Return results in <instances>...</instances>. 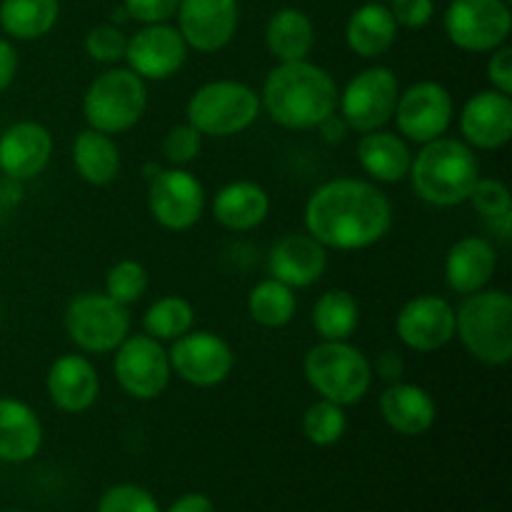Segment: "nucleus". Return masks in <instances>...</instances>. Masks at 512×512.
Listing matches in <instances>:
<instances>
[{
	"label": "nucleus",
	"mask_w": 512,
	"mask_h": 512,
	"mask_svg": "<svg viewBox=\"0 0 512 512\" xmlns=\"http://www.w3.org/2000/svg\"><path fill=\"white\" fill-rule=\"evenodd\" d=\"M178 30L188 48L218 53L238 30V0H180Z\"/></svg>",
	"instance_id": "17"
},
{
	"label": "nucleus",
	"mask_w": 512,
	"mask_h": 512,
	"mask_svg": "<svg viewBox=\"0 0 512 512\" xmlns=\"http://www.w3.org/2000/svg\"><path fill=\"white\" fill-rule=\"evenodd\" d=\"M408 178L413 180V190L420 200L435 208H455L468 203L478 183V155L465 140L443 135L420 145Z\"/></svg>",
	"instance_id": "3"
},
{
	"label": "nucleus",
	"mask_w": 512,
	"mask_h": 512,
	"mask_svg": "<svg viewBox=\"0 0 512 512\" xmlns=\"http://www.w3.org/2000/svg\"><path fill=\"white\" fill-rule=\"evenodd\" d=\"M443 28L455 48L465 53H493L508 43L510 5L505 0H450Z\"/></svg>",
	"instance_id": "10"
},
{
	"label": "nucleus",
	"mask_w": 512,
	"mask_h": 512,
	"mask_svg": "<svg viewBox=\"0 0 512 512\" xmlns=\"http://www.w3.org/2000/svg\"><path fill=\"white\" fill-rule=\"evenodd\" d=\"M50 403L70 415L85 413L100 395V375L85 355H60L45 375Z\"/></svg>",
	"instance_id": "21"
},
{
	"label": "nucleus",
	"mask_w": 512,
	"mask_h": 512,
	"mask_svg": "<svg viewBox=\"0 0 512 512\" xmlns=\"http://www.w3.org/2000/svg\"><path fill=\"white\" fill-rule=\"evenodd\" d=\"M148 108V85L130 68H108L88 85L83 95V118L88 128L105 135L128 133L143 120Z\"/></svg>",
	"instance_id": "6"
},
{
	"label": "nucleus",
	"mask_w": 512,
	"mask_h": 512,
	"mask_svg": "<svg viewBox=\"0 0 512 512\" xmlns=\"http://www.w3.org/2000/svg\"><path fill=\"white\" fill-rule=\"evenodd\" d=\"M358 163L375 183H400L410 175L413 150L403 135L380 128L358 140Z\"/></svg>",
	"instance_id": "25"
},
{
	"label": "nucleus",
	"mask_w": 512,
	"mask_h": 512,
	"mask_svg": "<svg viewBox=\"0 0 512 512\" xmlns=\"http://www.w3.org/2000/svg\"><path fill=\"white\" fill-rule=\"evenodd\" d=\"M265 45L278 63L305 60L315 45V28L308 13L298 8H280L270 15L265 28Z\"/></svg>",
	"instance_id": "29"
},
{
	"label": "nucleus",
	"mask_w": 512,
	"mask_h": 512,
	"mask_svg": "<svg viewBox=\"0 0 512 512\" xmlns=\"http://www.w3.org/2000/svg\"><path fill=\"white\" fill-rule=\"evenodd\" d=\"M180 0H123L125 15L143 25L168 23L178 13Z\"/></svg>",
	"instance_id": "40"
},
{
	"label": "nucleus",
	"mask_w": 512,
	"mask_h": 512,
	"mask_svg": "<svg viewBox=\"0 0 512 512\" xmlns=\"http://www.w3.org/2000/svg\"><path fill=\"white\" fill-rule=\"evenodd\" d=\"M148 208L155 223L173 233H183L200 223L205 213V188L190 170L165 168L150 175Z\"/></svg>",
	"instance_id": "13"
},
{
	"label": "nucleus",
	"mask_w": 512,
	"mask_h": 512,
	"mask_svg": "<svg viewBox=\"0 0 512 512\" xmlns=\"http://www.w3.org/2000/svg\"><path fill=\"white\" fill-rule=\"evenodd\" d=\"M98 512H160L158 500L140 485H115L105 490L98 503Z\"/></svg>",
	"instance_id": "39"
},
{
	"label": "nucleus",
	"mask_w": 512,
	"mask_h": 512,
	"mask_svg": "<svg viewBox=\"0 0 512 512\" xmlns=\"http://www.w3.org/2000/svg\"><path fill=\"white\" fill-rule=\"evenodd\" d=\"M318 133H320V138H323L328 145H340L345 138H348L350 128L345 125V120L340 118L338 110H335V113L328 115L323 123H318Z\"/></svg>",
	"instance_id": "45"
},
{
	"label": "nucleus",
	"mask_w": 512,
	"mask_h": 512,
	"mask_svg": "<svg viewBox=\"0 0 512 512\" xmlns=\"http://www.w3.org/2000/svg\"><path fill=\"white\" fill-rule=\"evenodd\" d=\"M85 53L90 60L103 65H115L125 58V48H128V35L113 23L95 25L85 35Z\"/></svg>",
	"instance_id": "37"
},
{
	"label": "nucleus",
	"mask_w": 512,
	"mask_h": 512,
	"mask_svg": "<svg viewBox=\"0 0 512 512\" xmlns=\"http://www.w3.org/2000/svg\"><path fill=\"white\" fill-rule=\"evenodd\" d=\"M360 325V305L343 288L325 290L313 305V328L320 340H350Z\"/></svg>",
	"instance_id": "31"
},
{
	"label": "nucleus",
	"mask_w": 512,
	"mask_h": 512,
	"mask_svg": "<svg viewBox=\"0 0 512 512\" xmlns=\"http://www.w3.org/2000/svg\"><path fill=\"white\" fill-rule=\"evenodd\" d=\"M495 270H498V253L490 240L478 235L460 238L445 255V283L458 295H473L488 288Z\"/></svg>",
	"instance_id": "23"
},
{
	"label": "nucleus",
	"mask_w": 512,
	"mask_h": 512,
	"mask_svg": "<svg viewBox=\"0 0 512 512\" xmlns=\"http://www.w3.org/2000/svg\"><path fill=\"white\" fill-rule=\"evenodd\" d=\"M488 80L493 90L498 93L512 95V48L510 45H500L490 53L488 60Z\"/></svg>",
	"instance_id": "42"
},
{
	"label": "nucleus",
	"mask_w": 512,
	"mask_h": 512,
	"mask_svg": "<svg viewBox=\"0 0 512 512\" xmlns=\"http://www.w3.org/2000/svg\"><path fill=\"white\" fill-rule=\"evenodd\" d=\"M10 512H20V510H10Z\"/></svg>",
	"instance_id": "47"
},
{
	"label": "nucleus",
	"mask_w": 512,
	"mask_h": 512,
	"mask_svg": "<svg viewBox=\"0 0 512 512\" xmlns=\"http://www.w3.org/2000/svg\"><path fill=\"white\" fill-rule=\"evenodd\" d=\"M170 368L193 388H215L225 383L235 368V353L225 338L210 330H190L173 340L168 350Z\"/></svg>",
	"instance_id": "14"
},
{
	"label": "nucleus",
	"mask_w": 512,
	"mask_h": 512,
	"mask_svg": "<svg viewBox=\"0 0 512 512\" xmlns=\"http://www.w3.org/2000/svg\"><path fill=\"white\" fill-rule=\"evenodd\" d=\"M195 325V308L183 295L158 298L143 315V330L160 343H173L190 333Z\"/></svg>",
	"instance_id": "33"
},
{
	"label": "nucleus",
	"mask_w": 512,
	"mask_h": 512,
	"mask_svg": "<svg viewBox=\"0 0 512 512\" xmlns=\"http://www.w3.org/2000/svg\"><path fill=\"white\" fill-rule=\"evenodd\" d=\"M203 150V135L190 123L173 125L163 138V155L173 168H185L193 163Z\"/></svg>",
	"instance_id": "38"
},
{
	"label": "nucleus",
	"mask_w": 512,
	"mask_h": 512,
	"mask_svg": "<svg viewBox=\"0 0 512 512\" xmlns=\"http://www.w3.org/2000/svg\"><path fill=\"white\" fill-rule=\"evenodd\" d=\"M168 512H215L213 500L203 493H188L175 500Z\"/></svg>",
	"instance_id": "46"
},
{
	"label": "nucleus",
	"mask_w": 512,
	"mask_h": 512,
	"mask_svg": "<svg viewBox=\"0 0 512 512\" xmlns=\"http://www.w3.org/2000/svg\"><path fill=\"white\" fill-rule=\"evenodd\" d=\"M270 213V195L253 180H233L213 198V218L233 233H248L265 223Z\"/></svg>",
	"instance_id": "24"
},
{
	"label": "nucleus",
	"mask_w": 512,
	"mask_h": 512,
	"mask_svg": "<svg viewBox=\"0 0 512 512\" xmlns=\"http://www.w3.org/2000/svg\"><path fill=\"white\" fill-rule=\"evenodd\" d=\"M295 310H298L295 290L275 278L260 280L248 295L250 318L263 328H285L295 318Z\"/></svg>",
	"instance_id": "32"
},
{
	"label": "nucleus",
	"mask_w": 512,
	"mask_h": 512,
	"mask_svg": "<svg viewBox=\"0 0 512 512\" xmlns=\"http://www.w3.org/2000/svg\"><path fill=\"white\" fill-rule=\"evenodd\" d=\"M395 333L415 353H435L455 338V308L440 295H418L400 308Z\"/></svg>",
	"instance_id": "16"
},
{
	"label": "nucleus",
	"mask_w": 512,
	"mask_h": 512,
	"mask_svg": "<svg viewBox=\"0 0 512 512\" xmlns=\"http://www.w3.org/2000/svg\"><path fill=\"white\" fill-rule=\"evenodd\" d=\"M373 365V373L378 375L380 380H385V383H398V380H403L405 375V358L398 353V350H383V353L375 358Z\"/></svg>",
	"instance_id": "43"
},
{
	"label": "nucleus",
	"mask_w": 512,
	"mask_h": 512,
	"mask_svg": "<svg viewBox=\"0 0 512 512\" xmlns=\"http://www.w3.org/2000/svg\"><path fill=\"white\" fill-rule=\"evenodd\" d=\"M303 220L328 250H365L388 235L393 205L373 180L333 178L313 190Z\"/></svg>",
	"instance_id": "1"
},
{
	"label": "nucleus",
	"mask_w": 512,
	"mask_h": 512,
	"mask_svg": "<svg viewBox=\"0 0 512 512\" xmlns=\"http://www.w3.org/2000/svg\"><path fill=\"white\" fill-rule=\"evenodd\" d=\"M468 203H473V208L478 210V215L485 223H495V220L505 218V215H512L510 190L498 178H478Z\"/></svg>",
	"instance_id": "36"
},
{
	"label": "nucleus",
	"mask_w": 512,
	"mask_h": 512,
	"mask_svg": "<svg viewBox=\"0 0 512 512\" xmlns=\"http://www.w3.org/2000/svg\"><path fill=\"white\" fill-rule=\"evenodd\" d=\"M65 333L83 353H113L130 335V313L105 293H80L65 308Z\"/></svg>",
	"instance_id": "8"
},
{
	"label": "nucleus",
	"mask_w": 512,
	"mask_h": 512,
	"mask_svg": "<svg viewBox=\"0 0 512 512\" xmlns=\"http://www.w3.org/2000/svg\"><path fill=\"white\" fill-rule=\"evenodd\" d=\"M73 165L75 173L85 183L103 188V185H110L118 178L123 158H120V148L113 135L85 128L73 140Z\"/></svg>",
	"instance_id": "28"
},
{
	"label": "nucleus",
	"mask_w": 512,
	"mask_h": 512,
	"mask_svg": "<svg viewBox=\"0 0 512 512\" xmlns=\"http://www.w3.org/2000/svg\"><path fill=\"white\" fill-rule=\"evenodd\" d=\"M148 285V268H145L143 263H138V260L125 258L108 268L103 293L110 295L113 300H118L125 308H130V305H135L145 293H148Z\"/></svg>",
	"instance_id": "35"
},
{
	"label": "nucleus",
	"mask_w": 512,
	"mask_h": 512,
	"mask_svg": "<svg viewBox=\"0 0 512 512\" xmlns=\"http://www.w3.org/2000/svg\"><path fill=\"white\" fill-rule=\"evenodd\" d=\"M60 18L58 0H3L0 25L15 40H38L55 28Z\"/></svg>",
	"instance_id": "30"
},
{
	"label": "nucleus",
	"mask_w": 512,
	"mask_h": 512,
	"mask_svg": "<svg viewBox=\"0 0 512 512\" xmlns=\"http://www.w3.org/2000/svg\"><path fill=\"white\" fill-rule=\"evenodd\" d=\"M260 108L280 128L313 130L338 110V85L308 58L278 63L260 90Z\"/></svg>",
	"instance_id": "2"
},
{
	"label": "nucleus",
	"mask_w": 512,
	"mask_h": 512,
	"mask_svg": "<svg viewBox=\"0 0 512 512\" xmlns=\"http://www.w3.org/2000/svg\"><path fill=\"white\" fill-rule=\"evenodd\" d=\"M455 338L475 360L508 365L512 360V298L505 290H478L465 295L455 310Z\"/></svg>",
	"instance_id": "4"
},
{
	"label": "nucleus",
	"mask_w": 512,
	"mask_h": 512,
	"mask_svg": "<svg viewBox=\"0 0 512 512\" xmlns=\"http://www.w3.org/2000/svg\"><path fill=\"white\" fill-rule=\"evenodd\" d=\"M505 3H510V0H505Z\"/></svg>",
	"instance_id": "48"
},
{
	"label": "nucleus",
	"mask_w": 512,
	"mask_h": 512,
	"mask_svg": "<svg viewBox=\"0 0 512 512\" xmlns=\"http://www.w3.org/2000/svg\"><path fill=\"white\" fill-rule=\"evenodd\" d=\"M398 78L385 65L360 70L348 80L343 93H338L340 118L355 133H373L393 120L398 105Z\"/></svg>",
	"instance_id": "9"
},
{
	"label": "nucleus",
	"mask_w": 512,
	"mask_h": 512,
	"mask_svg": "<svg viewBox=\"0 0 512 512\" xmlns=\"http://www.w3.org/2000/svg\"><path fill=\"white\" fill-rule=\"evenodd\" d=\"M460 133L473 150H500L512 138V98L498 90H480L460 113Z\"/></svg>",
	"instance_id": "18"
},
{
	"label": "nucleus",
	"mask_w": 512,
	"mask_h": 512,
	"mask_svg": "<svg viewBox=\"0 0 512 512\" xmlns=\"http://www.w3.org/2000/svg\"><path fill=\"white\" fill-rule=\"evenodd\" d=\"M43 445V423L28 403L0 398V460L25 463Z\"/></svg>",
	"instance_id": "26"
},
{
	"label": "nucleus",
	"mask_w": 512,
	"mask_h": 512,
	"mask_svg": "<svg viewBox=\"0 0 512 512\" xmlns=\"http://www.w3.org/2000/svg\"><path fill=\"white\" fill-rule=\"evenodd\" d=\"M398 40V23L393 20L388 5L380 0L360 5L345 25V43L355 55L365 60L380 58L388 53Z\"/></svg>",
	"instance_id": "27"
},
{
	"label": "nucleus",
	"mask_w": 512,
	"mask_h": 512,
	"mask_svg": "<svg viewBox=\"0 0 512 512\" xmlns=\"http://www.w3.org/2000/svg\"><path fill=\"white\" fill-rule=\"evenodd\" d=\"M380 415L390 430L405 438L425 435L435 425L438 405L425 388L415 383H390L380 395Z\"/></svg>",
	"instance_id": "22"
},
{
	"label": "nucleus",
	"mask_w": 512,
	"mask_h": 512,
	"mask_svg": "<svg viewBox=\"0 0 512 512\" xmlns=\"http://www.w3.org/2000/svg\"><path fill=\"white\" fill-rule=\"evenodd\" d=\"M345 430H348V415H345L343 405L320 398L305 410L303 435L308 443L318 445V448H330L343 440Z\"/></svg>",
	"instance_id": "34"
},
{
	"label": "nucleus",
	"mask_w": 512,
	"mask_h": 512,
	"mask_svg": "<svg viewBox=\"0 0 512 512\" xmlns=\"http://www.w3.org/2000/svg\"><path fill=\"white\" fill-rule=\"evenodd\" d=\"M270 278L280 280L288 288L300 290L318 283L328 268V248L310 233L283 235L273 245L268 258Z\"/></svg>",
	"instance_id": "20"
},
{
	"label": "nucleus",
	"mask_w": 512,
	"mask_h": 512,
	"mask_svg": "<svg viewBox=\"0 0 512 512\" xmlns=\"http://www.w3.org/2000/svg\"><path fill=\"white\" fill-rule=\"evenodd\" d=\"M53 158V135L43 123L20 120L0 135V170L5 178L25 183L48 168Z\"/></svg>",
	"instance_id": "19"
},
{
	"label": "nucleus",
	"mask_w": 512,
	"mask_h": 512,
	"mask_svg": "<svg viewBox=\"0 0 512 512\" xmlns=\"http://www.w3.org/2000/svg\"><path fill=\"white\" fill-rule=\"evenodd\" d=\"M303 373L320 398L343 408L358 405L373 385V365L348 340H320L305 353Z\"/></svg>",
	"instance_id": "5"
},
{
	"label": "nucleus",
	"mask_w": 512,
	"mask_h": 512,
	"mask_svg": "<svg viewBox=\"0 0 512 512\" xmlns=\"http://www.w3.org/2000/svg\"><path fill=\"white\" fill-rule=\"evenodd\" d=\"M113 353V373L125 395L135 400H155L168 390L173 368L160 340L150 338L148 333H133Z\"/></svg>",
	"instance_id": "11"
},
{
	"label": "nucleus",
	"mask_w": 512,
	"mask_h": 512,
	"mask_svg": "<svg viewBox=\"0 0 512 512\" xmlns=\"http://www.w3.org/2000/svg\"><path fill=\"white\" fill-rule=\"evenodd\" d=\"M15 73H18V50L10 40L0 38V93L13 83Z\"/></svg>",
	"instance_id": "44"
},
{
	"label": "nucleus",
	"mask_w": 512,
	"mask_h": 512,
	"mask_svg": "<svg viewBox=\"0 0 512 512\" xmlns=\"http://www.w3.org/2000/svg\"><path fill=\"white\" fill-rule=\"evenodd\" d=\"M260 110V93L240 80H210L185 105L188 123L210 138L245 133L260 118Z\"/></svg>",
	"instance_id": "7"
},
{
	"label": "nucleus",
	"mask_w": 512,
	"mask_h": 512,
	"mask_svg": "<svg viewBox=\"0 0 512 512\" xmlns=\"http://www.w3.org/2000/svg\"><path fill=\"white\" fill-rule=\"evenodd\" d=\"M393 118L398 125V135H403L408 143L425 145L448 135L455 118L453 95L435 80H420L400 90Z\"/></svg>",
	"instance_id": "12"
},
{
	"label": "nucleus",
	"mask_w": 512,
	"mask_h": 512,
	"mask_svg": "<svg viewBox=\"0 0 512 512\" xmlns=\"http://www.w3.org/2000/svg\"><path fill=\"white\" fill-rule=\"evenodd\" d=\"M188 50V43L178 28L168 23H153L130 35L123 60L143 80H168L180 73L188 60Z\"/></svg>",
	"instance_id": "15"
},
{
	"label": "nucleus",
	"mask_w": 512,
	"mask_h": 512,
	"mask_svg": "<svg viewBox=\"0 0 512 512\" xmlns=\"http://www.w3.org/2000/svg\"><path fill=\"white\" fill-rule=\"evenodd\" d=\"M390 13H393V20L398 23V28L420 30L433 18L435 5L433 0H393Z\"/></svg>",
	"instance_id": "41"
}]
</instances>
